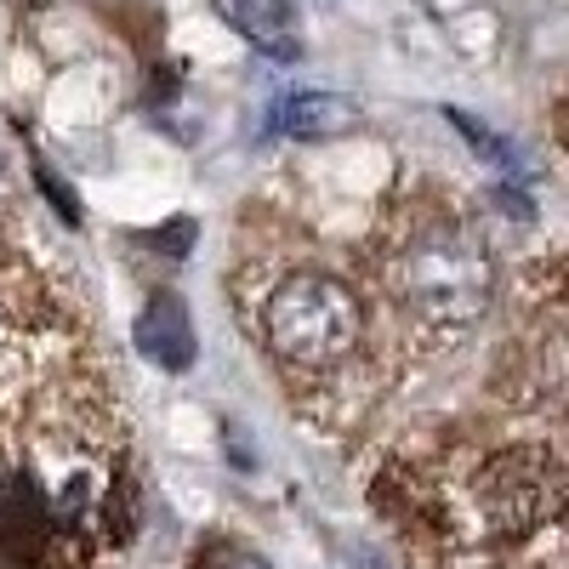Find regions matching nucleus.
I'll return each instance as SVG.
<instances>
[{"mask_svg": "<svg viewBox=\"0 0 569 569\" xmlns=\"http://www.w3.org/2000/svg\"><path fill=\"white\" fill-rule=\"evenodd\" d=\"M365 291L421 348L467 337L490 313L496 262L490 246L445 194H399L365 246Z\"/></svg>", "mask_w": 569, "mask_h": 569, "instance_id": "2", "label": "nucleus"}, {"mask_svg": "<svg viewBox=\"0 0 569 569\" xmlns=\"http://www.w3.org/2000/svg\"><path fill=\"white\" fill-rule=\"evenodd\" d=\"M217 569H268V558H257V552H228Z\"/></svg>", "mask_w": 569, "mask_h": 569, "instance_id": "8", "label": "nucleus"}, {"mask_svg": "<svg viewBox=\"0 0 569 569\" xmlns=\"http://www.w3.org/2000/svg\"><path fill=\"white\" fill-rule=\"evenodd\" d=\"M233 291L246 308V330L291 376H337L359 365L376 330L365 279L342 273L319 251H262L233 273Z\"/></svg>", "mask_w": 569, "mask_h": 569, "instance_id": "3", "label": "nucleus"}, {"mask_svg": "<svg viewBox=\"0 0 569 569\" xmlns=\"http://www.w3.org/2000/svg\"><path fill=\"white\" fill-rule=\"evenodd\" d=\"M120 410L74 291L0 240V558L69 552L114 507Z\"/></svg>", "mask_w": 569, "mask_h": 569, "instance_id": "1", "label": "nucleus"}, {"mask_svg": "<svg viewBox=\"0 0 569 569\" xmlns=\"http://www.w3.org/2000/svg\"><path fill=\"white\" fill-rule=\"evenodd\" d=\"M137 348H142V359H154L160 370H188V365H194V325H188L182 297L160 291V297L142 302V313H137Z\"/></svg>", "mask_w": 569, "mask_h": 569, "instance_id": "5", "label": "nucleus"}, {"mask_svg": "<svg viewBox=\"0 0 569 569\" xmlns=\"http://www.w3.org/2000/svg\"><path fill=\"white\" fill-rule=\"evenodd\" d=\"M279 126L291 131L297 142H330V137H342V131H359L365 114H359V103L337 98V91H291V98H284Z\"/></svg>", "mask_w": 569, "mask_h": 569, "instance_id": "6", "label": "nucleus"}, {"mask_svg": "<svg viewBox=\"0 0 569 569\" xmlns=\"http://www.w3.org/2000/svg\"><path fill=\"white\" fill-rule=\"evenodd\" d=\"M211 7L233 34L251 40L262 58H273V63L302 58V12L291 0H211Z\"/></svg>", "mask_w": 569, "mask_h": 569, "instance_id": "4", "label": "nucleus"}, {"mask_svg": "<svg viewBox=\"0 0 569 569\" xmlns=\"http://www.w3.org/2000/svg\"><path fill=\"white\" fill-rule=\"evenodd\" d=\"M421 12H433V18H467V12H479L485 0H416Z\"/></svg>", "mask_w": 569, "mask_h": 569, "instance_id": "7", "label": "nucleus"}]
</instances>
